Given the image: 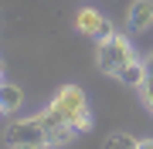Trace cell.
<instances>
[{"mask_svg":"<svg viewBox=\"0 0 153 149\" xmlns=\"http://www.w3.org/2000/svg\"><path fill=\"white\" fill-rule=\"evenodd\" d=\"M95 61H99V71L105 75H119L129 61H136V51H133V41L126 37V34H105V37H99L95 44Z\"/></svg>","mask_w":153,"mask_h":149,"instance_id":"6da1fadb","label":"cell"},{"mask_svg":"<svg viewBox=\"0 0 153 149\" xmlns=\"http://www.w3.org/2000/svg\"><path fill=\"white\" fill-rule=\"evenodd\" d=\"M51 109L61 112L78 132H88L92 129V112H88V102H85V92L78 85H61L51 98Z\"/></svg>","mask_w":153,"mask_h":149,"instance_id":"7a4b0ae2","label":"cell"},{"mask_svg":"<svg viewBox=\"0 0 153 149\" xmlns=\"http://www.w3.org/2000/svg\"><path fill=\"white\" fill-rule=\"evenodd\" d=\"M4 142L10 149H48V136L41 129V119H14L4 129Z\"/></svg>","mask_w":153,"mask_h":149,"instance_id":"3957f363","label":"cell"},{"mask_svg":"<svg viewBox=\"0 0 153 149\" xmlns=\"http://www.w3.org/2000/svg\"><path fill=\"white\" fill-rule=\"evenodd\" d=\"M38 119H41V129H44V136H48V146H61V142H71V136L78 132L71 122L61 115V112H55L48 105L44 112H38Z\"/></svg>","mask_w":153,"mask_h":149,"instance_id":"277c9868","label":"cell"},{"mask_svg":"<svg viewBox=\"0 0 153 149\" xmlns=\"http://www.w3.org/2000/svg\"><path fill=\"white\" fill-rule=\"evenodd\" d=\"M75 27L82 31V34H88V37H105V34H112V27H109V21H105L99 10H92V7H82V10L75 14Z\"/></svg>","mask_w":153,"mask_h":149,"instance_id":"5b68a950","label":"cell"},{"mask_svg":"<svg viewBox=\"0 0 153 149\" xmlns=\"http://www.w3.org/2000/svg\"><path fill=\"white\" fill-rule=\"evenodd\" d=\"M126 27L129 34H143L153 27V0H133L126 10Z\"/></svg>","mask_w":153,"mask_h":149,"instance_id":"8992f818","label":"cell"},{"mask_svg":"<svg viewBox=\"0 0 153 149\" xmlns=\"http://www.w3.org/2000/svg\"><path fill=\"white\" fill-rule=\"evenodd\" d=\"M146 75H150V71H146V61H140V58H136V61H129V65H126L116 78H119L123 85H129V88H140V85L146 81Z\"/></svg>","mask_w":153,"mask_h":149,"instance_id":"52a82bcc","label":"cell"},{"mask_svg":"<svg viewBox=\"0 0 153 149\" xmlns=\"http://www.w3.org/2000/svg\"><path fill=\"white\" fill-rule=\"evenodd\" d=\"M21 102H24V92L17 88V85H10V81L0 85V105H4V112H17Z\"/></svg>","mask_w":153,"mask_h":149,"instance_id":"ba28073f","label":"cell"},{"mask_svg":"<svg viewBox=\"0 0 153 149\" xmlns=\"http://www.w3.org/2000/svg\"><path fill=\"white\" fill-rule=\"evenodd\" d=\"M105 149H140V139H133L126 132H112L105 139Z\"/></svg>","mask_w":153,"mask_h":149,"instance_id":"9c48e42d","label":"cell"},{"mask_svg":"<svg viewBox=\"0 0 153 149\" xmlns=\"http://www.w3.org/2000/svg\"><path fill=\"white\" fill-rule=\"evenodd\" d=\"M140 92H143V102L153 109V75H146V81L140 85Z\"/></svg>","mask_w":153,"mask_h":149,"instance_id":"30bf717a","label":"cell"},{"mask_svg":"<svg viewBox=\"0 0 153 149\" xmlns=\"http://www.w3.org/2000/svg\"><path fill=\"white\" fill-rule=\"evenodd\" d=\"M140 149H153V139H140Z\"/></svg>","mask_w":153,"mask_h":149,"instance_id":"8fae6325","label":"cell"},{"mask_svg":"<svg viewBox=\"0 0 153 149\" xmlns=\"http://www.w3.org/2000/svg\"><path fill=\"white\" fill-rule=\"evenodd\" d=\"M0 85H4V65H0Z\"/></svg>","mask_w":153,"mask_h":149,"instance_id":"7c38bea8","label":"cell"},{"mask_svg":"<svg viewBox=\"0 0 153 149\" xmlns=\"http://www.w3.org/2000/svg\"><path fill=\"white\" fill-rule=\"evenodd\" d=\"M0 115H7V112H4V105H0Z\"/></svg>","mask_w":153,"mask_h":149,"instance_id":"4fadbf2b","label":"cell"}]
</instances>
